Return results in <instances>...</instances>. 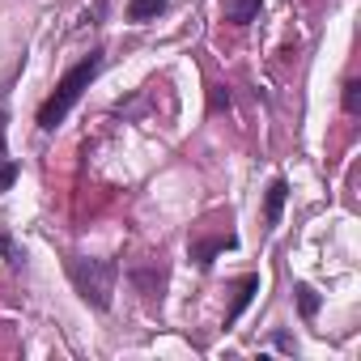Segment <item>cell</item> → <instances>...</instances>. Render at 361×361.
<instances>
[{
    "label": "cell",
    "mask_w": 361,
    "mask_h": 361,
    "mask_svg": "<svg viewBox=\"0 0 361 361\" xmlns=\"http://www.w3.org/2000/svg\"><path fill=\"white\" fill-rule=\"evenodd\" d=\"M166 9V0H132V5H128V18L132 22H149V18H157Z\"/></svg>",
    "instance_id": "5"
},
{
    "label": "cell",
    "mask_w": 361,
    "mask_h": 361,
    "mask_svg": "<svg viewBox=\"0 0 361 361\" xmlns=\"http://www.w3.org/2000/svg\"><path fill=\"white\" fill-rule=\"evenodd\" d=\"M13 178H18V166L5 161V166H0V192H9V188H13Z\"/></svg>",
    "instance_id": "9"
},
{
    "label": "cell",
    "mask_w": 361,
    "mask_h": 361,
    "mask_svg": "<svg viewBox=\"0 0 361 361\" xmlns=\"http://www.w3.org/2000/svg\"><path fill=\"white\" fill-rule=\"evenodd\" d=\"M0 157H5V115H0Z\"/></svg>",
    "instance_id": "10"
},
{
    "label": "cell",
    "mask_w": 361,
    "mask_h": 361,
    "mask_svg": "<svg viewBox=\"0 0 361 361\" xmlns=\"http://www.w3.org/2000/svg\"><path fill=\"white\" fill-rule=\"evenodd\" d=\"M98 68H102V60H98V56H90V60H81L77 68H68V73H64V81L56 85V94L39 106V128H43V132H51V128H60V123H64V115L77 106L81 90L98 77Z\"/></svg>",
    "instance_id": "1"
},
{
    "label": "cell",
    "mask_w": 361,
    "mask_h": 361,
    "mask_svg": "<svg viewBox=\"0 0 361 361\" xmlns=\"http://www.w3.org/2000/svg\"><path fill=\"white\" fill-rule=\"evenodd\" d=\"M68 272H73L85 302H94L98 310L111 306V289H115V264L111 259H73Z\"/></svg>",
    "instance_id": "2"
},
{
    "label": "cell",
    "mask_w": 361,
    "mask_h": 361,
    "mask_svg": "<svg viewBox=\"0 0 361 361\" xmlns=\"http://www.w3.org/2000/svg\"><path fill=\"white\" fill-rule=\"evenodd\" d=\"M298 302H302V314H314V310H319V298H314V289H306V285L298 289Z\"/></svg>",
    "instance_id": "8"
},
{
    "label": "cell",
    "mask_w": 361,
    "mask_h": 361,
    "mask_svg": "<svg viewBox=\"0 0 361 361\" xmlns=\"http://www.w3.org/2000/svg\"><path fill=\"white\" fill-rule=\"evenodd\" d=\"M285 192H289V188L281 183V178L268 188V200H264V221H268V226H276V217H281V209H285Z\"/></svg>",
    "instance_id": "4"
},
{
    "label": "cell",
    "mask_w": 361,
    "mask_h": 361,
    "mask_svg": "<svg viewBox=\"0 0 361 361\" xmlns=\"http://www.w3.org/2000/svg\"><path fill=\"white\" fill-rule=\"evenodd\" d=\"M255 13H259V0H226V22H234V26L255 22Z\"/></svg>",
    "instance_id": "3"
},
{
    "label": "cell",
    "mask_w": 361,
    "mask_h": 361,
    "mask_svg": "<svg viewBox=\"0 0 361 361\" xmlns=\"http://www.w3.org/2000/svg\"><path fill=\"white\" fill-rule=\"evenodd\" d=\"M344 111H348V115L361 111V81H348V85H344Z\"/></svg>",
    "instance_id": "7"
},
{
    "label": "cell",
    "mask_w": 361,
    "mask_h": 361,
    "mask_svg": "<svg viewBox=\"0 0 361 361\" xmlns=\"http://www.w3.org/2000/svg\"><path fill=\"white\" fill-rule=\"evenodd\" d=\"M255 289H259V281H255V276H247V281L238 285V302H234V310H230V319H238V314L247 310V302H251V293H255Z\"/></svg>",
    "instance_id": "6"
}]
</instances>
